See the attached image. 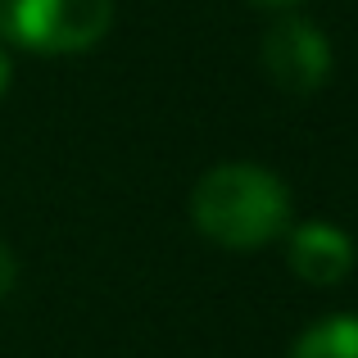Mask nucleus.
Listing matches in <instances>:
<instances>
[{
	"mask_svg": "<svg viewBox=\"0 0 358 358\" xmlns=\"http://www.w3.org/2000/svg\"><path fill=\"white\" fill-rule=\"evenodd\" d=\"M191 222L204 241L222 250H263L286 231L290 191L263 164H218L195 182Z\"/></svg>",
	"mask_w": 358,
	"mask_h": 358,
	"instance_id": "1",
	"label": "nucleus"
},
{
	"mask_svg": "<svg viewBox=\"0 0 358 358\" xmlns=\"http://www.w3.org/2000/svg\"><path fill=\"white\" fill-rule=\"evenodd\" d=\"M114 23V0H0V36L36 55L91 50Z\"/></svg>",
	"mask_w": 358,
	"mask_h": 358,
	"instance_id": "2",
	"label": "nucleus"
},
{
	"mask_svg": "<svg viewBox=\"0 0 358 358\" xmlns=\"http://www.w3.org/2000/svg\"><path fill=\"white\" fill-rule=\"evenodd\" d=\"M259 59H263V73L272 78V87L286 91V96H313L331 78V41L304 14H281L263 32Z\"/></svg>",
	"mask_w": 358,
	"mask_h": 358,
	"instance_id": "3",
	"label": "nucleus"
},
{
	"mask_svg": "<svg viewBox=\"0 0 358 358\" xmlns=\"http://www.w3.org/2000/svg\"><path fill=\"white\" fill-rule=\"evenodd\" d=\"M286 263L308 286H341L354 268V241L331 222H304L286 236Z\"/></svg>",
	"mask_w": 358,
	"mask_h": 358,
	"instance_id": "4",
	"label": "nucleus"
},
{
	"mask_svg": "<svg viewBox=\"0 0 358 358\" xmlns=\"http://www.w3.org/2000/svg\"><path fill=\"white\" fill-rule=\"evenodd\" d=\"M290 358H358V317L336 313L327 322H313L295 341Z\"/></svg>",
	"mask_w": 358,
	"mask_h": 358,
	"instance_id": "5",
	"label": "nucleus"
},
{
	"mask_svg": "<svg viewBox=\"0 0 358 358\" xmlns=\"http://www.w3.org/2000/svg\"><path fill=\"white\" fill-rule=\"evenodd\" d=\"M14 281H18V259H14V250L0 241V299L14 290Z\"/></svg>",
	"mask_w": 358,
	"mask_h": 358,
	"instance_id": "6",
	"label": "nucleus"
},
{
	"mask_svg": "<svg viewBox=\"0 0 358 358\" xmlns=\"http://www.w3.org/2000/svg\"><path fill=\"white\" fill-rule=\"evenodd\" d=\"M5 87H9V55H5V45H0V96H5Z\"/></svg>",
	"mask_w": 358,
	"mask_h": 358,
	"instance_id": "7",
	"label": "nucleus"
},
{
	"mask_svg": "<svg viewBox=\"0 0 358 358\" xmlns=\"http://www.w3.org/2000/svg\"><path fill=\"white\" fill-rule=\"evenodd\" d=\"M268 5H299V0H268Z\"/></svg>",
	"mask_w": 358,
	"mask_h": 358,
	"instance_id": "8",
	"label": "nucleus"
}]
</instances>
